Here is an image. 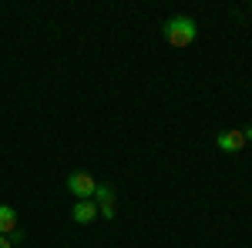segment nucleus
I'll use <instances>...</instances> for the list:
<instances>
[{"instance_id":"obj_4","label":"nucleus","mask_w":252,"mask_h":248,"mask_svg":"<svg viewBox=\"0 0 252 248\" xmlns=\"http://www.w3.org/2000/svg\"><path fill=\"white\" fill-rule=\"evenodd\" d=\"M215 144H219V151L232 154V151H242L246 138H242V131H219L215 134Z\"/></svg>"},{"instance_id":"obj_2","label":"nucleus","mask_w":252,"mask_h":248,"mask_svg":"<svg viewBox=\"0 0 252 248\" xmlns=\"http://www.w3.org/2000/svg\"><path fill=\"white\" fill-rule=\"evenodd\" d=\"M94 188H97V181L88 171H71L67 174V191H71L78 201H91V198H94Z\"/></svg>"},{"instance_id":"obj_8","label":"nucleus","mask_w":252,"mask_h":248,"mask_svg":"<svg viewBox=\"0 0 252 248\" xmlns=\"http://www.w3.org/2000/svg\"><path fill=\"white\" fill-rule=\"evenodd\" d=\"M242 138H246V141H252V124L246 128V131H242Z\"/></svg>"},{"instance_id":"obj_7","label":"nucleus","mask_w":252,"mask_h":248,"mask_svg":"<svg viewBox=\"0 0 252 248\" xmlns=\"http://www.w3.org/2000/svg\"><path fill=\"white\" fill-rule=\"evenodd\" d=\"M0 248H14V242H10V235H0Z\"/></svg>"},{"instance_id":"obj_5","label":"nucleus","mask_w":252,"mask_h":248,"mask_svg":"<svg viewBox=\"0 0 252 248\" xmlns=\"http://www.w3.org/2000/svg\"><path fill=\"white\" fill-rule=\"evenodd\" d=\"M71 218H74L78 225H88V221H94V218H97V205H94V201H78V205L71 208Z\"/></svg>"},{"instance_id":"obj_3","label":"nucleus","mask_w":252,"mask_h":248,"mask_svg":"<svg viewBox=\"0 0 252 248\" xmlns=\"http://www.w3.org/2000/svg\"><path fill=\"white\" fill-rule=\"evenodd\" d=\"M97 205V215L101 218H115V185H108V181H97V188H94V198H91Z\"/></svg>"},{"instance_id":"obj_6","label":"nucleus","mask_w":252,"mask_h":248,"mask_svg":"<svg viewBox=\"0 0 252 248\" xmlns=\"http://www.w3.org/2000/svg\"><path fill=\"white\" fill-rule=\"evenodd\" d=\"M17 231V211L10 205H0V235H14Z\"/></svg>"},{"instance_id":"obj_1","label":"nucleus","mask_w":252,"mask_h":248,"mask_svg":"<svg viewBox=\"0 0 252 248\" xmlns=\"http://www.w3.org/2000/svg\"><path fill=\"white\" fill-rule=\"evenodd\" d=\"M165 40L172 44V47H189L195 37H198V27H195L192 17H185V14H178V17H168L165 20Z\"/></svg>"}]
</instances>
